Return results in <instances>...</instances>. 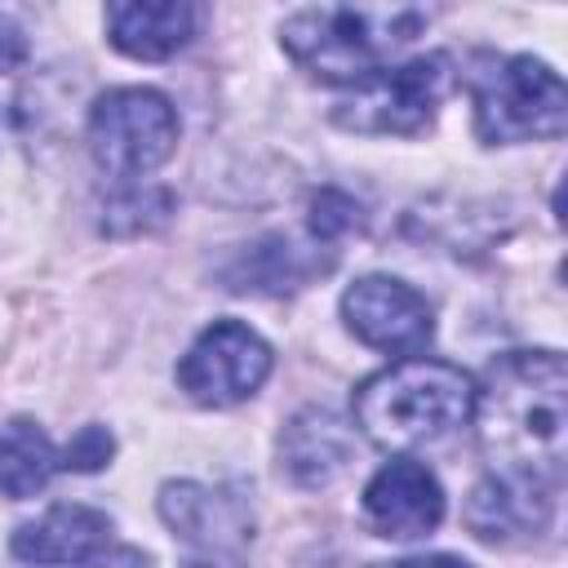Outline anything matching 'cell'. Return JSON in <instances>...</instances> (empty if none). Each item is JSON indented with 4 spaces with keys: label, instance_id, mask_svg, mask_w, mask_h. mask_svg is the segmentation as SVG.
I'll return each instance as SVG.
<instances>
[{
    "label": "cell",
    "instance_id": "obj_23",
    "mask_svg": "<svg viewBox=\"0 0 568 568\" xmlns=\"http://www.w3.org/2000/svg\"><path fill=\"white\" fill-rule=\"evenodd\" d=\"M84 568H151V559H146V555H138V550H111V555L89 559Z\"/></svg>",
    "mask_w": 568,
    "mask_h": 568
},
{
    "label": "cell",
    "instance_id": "obj_22",
    "mask_svg": "<svg viewBox=\"0 0 568 568\" xmlns=\"http://www.w3.org/2000/svg\"><path fill=\"white\" fill-rule=\"evenodd\" d=\"M373 568H470L457 555H422V559H395V564H373Z\"/></svg>",
    "mask_w": 568,
    "mask_h": 568
},
{
    "label": "cell",
    "instance_id": "obj_11",
    "mask_svg": "<svg viewBox=\"0 0 568 568\" xmlns=\"http://www.w3.org/2000/svg\"><path fill=\"white\" fill-rule=\"evenodd\" d=\"M555 497H559V484H546L532 475L488 470L470 488L466 524L484 541H524V537L546 532V524L555 515Z\"/></svg>",
    "mask_w": 568,
    "mask_h": 568
},
{
    "label": "cell",
    "instance_id": "obj_6",
    "mask_svg": "<svg viewBox=\"0 0 568 568\" xmlns=\"http://www.w3.org/2000/svg\"><path fill=\"white\" fill-rule=\"evenodd\" d=\"M178 146V111L155 89H111L89 111V151L115 182L155 173Z\"/></svg>",
    "mask_w": 568,
    "mask_h": 568
},
{
    "label": "cell",
    "instance_id": "obj_1",
    "mask_svg": "<svg viewBox=\"0 0 568 568\" xmlns=\"http://www.w3.org/2000/svg\"><path fill=\"white\" fill-rule=\"evenodd\" d=\"M475 430L493 470L559 484L568 439V368L559 351H506L475 386Z\"/></svg>",
    "mask_w": 568,
    "mask_h": 568
},
{
    "label": "cell",
    "instance_id": "obj_14",
    "mask_svg": "<svg viewBox=\"0 0 568 568\" xmlns=\"http://www.w3.org/2000/svg\"><path fill=\"white\" fill-rule=\"evenodd\" d=\"M200 9L186 0H120L106 4L111 44L142 62H164L191 44Z\"/></svg>",
    "mask_w": 568,
    "mask_h": 568
},
{
    "label": "cell",
    "instance_id": "obj_20",
    "mask_svg": "<svg viewBox=\"0 0 568 568\" xmlns=\"http://www.w3.org/2000/svg\"><path fill=\"white\" fill-rule=\"evenodd\" d=\"M22 62H27V36H22V27L13 22V13L0 9V75H4V71H18Z\"/></svg>",
    "mask_w": 568,
    "mask_h": 568
},
{
    "label": "cell",
    "instance_id": "obj_15",
    "mask_svg": "<svg viewBox=\"0 0 568 568\" xmlns=\"http://www.w3.org/2000/svg\"><path fill=\"white\" fill-rule=\"evenodd\" d=\"M333 266V253L311 244L297 248L284 235H266L257 244H244L226 266H222V284L231 293H293L306 280H315L320 271Z\"/></svg>",
    "mask_w": 568,
    "mask_h": 568
},
{
    "label": "cell",
    "instance_id": "obj_3",
    "mask_svg": "<svg viewBox=\"0 0 568 568\" xmlns=\"http://www.w3.org/2000/svg\"><path fill=\"white\" fill-rule=\"evenodd\" d=\"M475 382L444 359H399L355 390V422L382 448L439 444L470 422Z\"/></svg>",
    "mask_w": 568,
    "mask_h": 568
},
{
    "label": "cell",
    "instance_id": "obj_21",
    "mask_svg": "<svg viewBox=\"0 0 568 568\" xmlns=\"http://www.w3.org/2000/svg\"><path fill=\"white\" fill-rule=\"evenodd\" d=\"M178 568H248L244 550H217V555H186Z\"/></svg>",
    "mask_w": 568,
    "mask_h": 568
},
{
    "label": "cell",
    "instance_id": "obj_24",
    "mask_svg": "<svg viewBox=\"0 0 568 568\" xmlns=\"http://www.w3.org/2000/svg\"><path fill=\"white\" fill-rule=\"evenodd\" d=\"M9 129H13V111H9V102H0V142L9 138Z\"/></svg>",
    "mask_w": 568,
    "mask_h": 568
},
{
    "label": "cell",
    "instance_id": "obj_8",
    "mask_svg": "<svg viewBox=\"0 0 568 568\" xmlns=\"http://www.w3.org/2000/svg\"><path fill=\"white\" fill-rule=\"evenodd\" d=\"M342 320L364 346L386 351V355H404V359L426 351L435 337V320H430L426 297L413 284L390 280V275H359L342 293Z\"/></svg>",
    "mask_w": 568,
    "mask_h": 568
},
{
    "label": "cell",
    "instance_id": "obj_12",
    "mask_svg": "<svg viewBox=\"0 0 568 568\" xmlns=\"http://www.w3.org/2000/svg\"><path fill=\"white\" fill-rule=\"evenodd\" d=\"M355 462V430L333 408H302L280 430V470L297 488H328Z\"/></svg>",
    "mask_w": 568,
    "mask_h": 568
},
{
    "label": "cell",
    "instance_id": "obj_5",
    "mask_svg": "<svg viewBox=\"0 0 568 568\" xmlns=\"http://www.w3.org/2000/svg\"><path fill=\"white\" fill-rule=\"evenodd\" d=\"M453 89V62L448 53H422L408 58L399 67H382L368 80H359L337 106L333 120L351 133H368V138H404V133H422L439 102Z\"/></svg>",
    "mask_w": 568,
    "mask_h": 568
},
{
    "label": "cell",
    "instance_id": "obj_10",
    "mask_svg": "<svg viewBox=\"0 0 568 568\" xmlns=\"http://www.w3.org/2000/svg\"><path fill=\"white\" fill-rule=\"evenodd\" d=\"M364 519L377 537H395V541L426 537L444 519V488L422 462L395 457L368 479Z\"/></svg>",
    "mask_w": 568,
    "mask_h": 568
},
{
    "label": "cell",
    "instance_id": "obj_2",
    "mask_svg": "<svg viewBox=\"0 0 568 568\" xmlns=\"http://www.w3.org/2000/svg\"><path fill=\"white\" fill-rule=\"evenodd\" d=\"M430 22L417 4H320L280 22L288 58L328 84H359Z\"/></svg>",
    "mask_w": 568,
    "mask_h": 568
},
{
    "label": "cell",
    "instance_id": "obj_13",
    "mask_svg": "<svg viewBox=\"0 0 568 568\" xmlns=\"http://www.w3.org/2000/svg\"><path fill=\"white\" fill-rule=\"evenodd\" d=\"M106 541H111V519L102 510L62 501L13 532V555L40 568H80L98 559Z\"/></svg>",
    "mask_w": 568,
    "mask_h": 568
},
{
    "label": "cell",
    "instance_id": "obj_19",
    "mask_svg": "<svg viewBox=\"0 0 568 568\" xmlns=\"http://www.w3.org/2000/svg\"><path fill=\"white\" fill-rule=\"evenodd\" d=\"M115 453V439L106 426H80V435L62 448V470H102Z\"/></svg>",
    "mask_w": 568,
    "mask_h": 568
},
{
    "label": "cell",
    "instance_id": "obj_18",
    "mask_svg": "<svg viewBox=\"0 0 568 568\" xmlns=\"http://www.w3.org/2000/svg\"><path fill=\"white\" fill-rule=\"evenodd\" d=\"M306 226H311V240H315L320 248H328V253H333V244H337V240H346L351 231H359V226H364V209H359L346 191L324 186V191H315V195H311Z\"/></svg>",
    "mask_w": 568,
    "mask_h": 568
},
{
    "label": "cell",
    "instance_id": "obj_17",
    "mask_svg": "<svg viewBox=\"0 0 568 568\" xmlns=\"http://www.w3.org/2000/svg\"><path fill=\"white\" fill-rule=\"evenodd\" d=\"M169 209H173L169 191H160V186H129V191H120V195L106 200V209H102V213H106V217H102V231H106V235L155 231V226L169 222Z\"/></svg>",
    "mask_w": 568,
    "mask_h": 568
},
{
    "label": "cell",
    "instance_id": "obj_4",
    "mask_svg": "<svg viewBox=\"0 0 568 568\" xmlns=\"http://www.w3.org/2000/svg\"><path fill=\"white\" fill-rule=\"evenodd\" d=\"M470 98H475V133L488 146L559 138L568 124L564 80L528 53L488 58L484 71L470 75Z\"/></svg>",
    "mask_w": 568,
    "mask_h": 568
},
{
    "label": "cell",
    "instance_id": "obj_9",
    "mask_svg": "<svg viewBox=\"0 0 568 568\" xmlns=\"http://www.w3.org/2000/svg\"><path fill=\"white\" fill-rule=\"evenodd\" d=\"M160 519L186 546V555L244 550L253 541V506L235 488H209L195 479H169L160 488Z\"/></svg>",
    "mask_w": 568,
    "mask_h": 568
},
{
    "label": "cell",
    "instance_id": "obj_16",
    "mask_svg": "<svg viewBox=\"0 0 568 568\" xmlns=\"http://www.w3.org/2000/svg\"><path fill=\"white\" fill-rule=\"evenodd\" d=\"M62 470V448L31 417H13L0 426V493L22 501L36 497Z\"/></svg>",
    "mask_w": 568,
    "mask_h": 568
},
{
    "label": "cell",
    "instance_id": "obj_7",
    "mask_svg": "<svg viewBox=\"0 0 568 568\" xmlns=\"http://www.w3.org/2000/svg\"><path fill=\"white\" fill-rule=\"evenodd\" d=\"M271 373V346L240 320H213L178 364V386L204 408H231Z\"/></svg>",
    "mask_w": 568,
    "mask_h": 568
}]
</instances>
